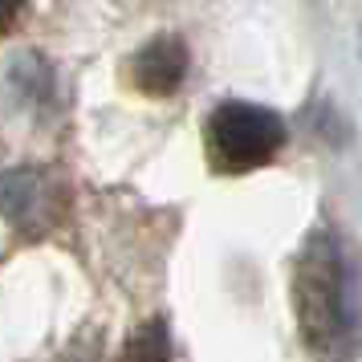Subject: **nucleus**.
<instances>
[{
	"instance_id": "f257e3e1",
	"label": "nucleus",
	"mask_w": 362,
	"mask_h": 362,
	"mask_svg": "<svg viewBox=\"0 0 362 362\" xmlns=\"http://www.w3.org/2000/svg\"><path fill=\"white\" fill-rule=\"evenodd\" d=\"M297 329L310 350H338L354 334V305H350V269L346 252L329 232H313L293 261L289 277Z\"/></svg>"
},
{
	"instance_id": "f03ea898",
	"label": "nucleus",
	"mask_w": 362,
	"mask_h": 362,
	"mask_svg": "<svg viewBox=\"0 0 362 362\" xmlns=\"http://www.w3.org/2000/svg\"><path fill=\"white\" fill-rule=\"evenodd\" d=\"M285 147V118L257 102H220L204 127V151L216 175H248Z\"/></svg>"
},
{
	"instance_id": "7ed1b4c3",
	"label": "nucleus",
	"mask_w": 362,
	"mask_h": 362,
	"mask_svg": "<svg viewBox=\"0 0 362 362\" xmlns=\"http://www.w3.org/2000/svg\"><path fill=\"white\" fill-rule=\"evenodd\" d=\"M66 204H69L66 180L53 167L21 163L4 175V216L29 240L49 236L66 220Z\"/></svg>"
},
{
	"instance_id": "20e7f679",
	"label": "nucleus",
	"mask_w": 362,
	"mask_h": 362,
	"mask_svg": "<svg viewBox=\"0 0 362 362\" xmlns=\"http://www.w3.org/2000/svg\"><path fill=\"white\" fill-rule=\"evenodd\" d=\"M127 78L147 98H171L187 78V45L175 33L151 37L143 49L127 62Z\"/></svg>"
},
{
	"instance_id": "39448f33",
	"label": "nucleus",
	"mask_w": 362,
	"mask_h": 362,
	"mask_svg": "<svg viewBox=\"0 0 362 362\" xmlns=\"http://www.w3.org/2000/svg\"><path fill=\"white\" fill-rule=\"evenodd\" d=\"M127 358H171V342H167V329L163 322H151L134 334L131 342L122 346Z\"/></svg>"
},
{
	"instance_id": "423d86ee",
	"label": "nucleus",
	"mask_w": 362,
	"mask_h": 362,
	"mask_svg": "<svg viewBox=\"0 0 362 362\" xmlns=\"http://www.w3.org/2000/svg\"><path fill=\"white\" fill-rule=\"evenodd\" d=\"M25 4H29V0H0V13H4V17H0V25H4V33L17 25V17L25 13Z\"/></svg>"
}]
</instances>
